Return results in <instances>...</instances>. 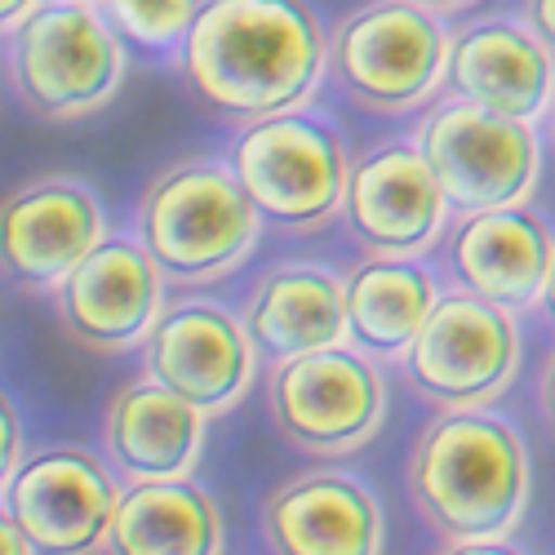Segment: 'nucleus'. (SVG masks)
Wrapping results in <instances>:
<instances>
[{
	"instance_id": "1",
	"label": "nucleus",
	"mask_w": 555,
	"mask_h": 555,
	"mask_svg": "<svg viewBox=\"0 0 555 555\" xmlns=\"http://www.w3.org/2000/svg\"><path fill=\"white\" fill-rule=\"evenodd\" d=\"M330 31L311 0H201L173 50L178 80L218 120H262L315 99Z\"/></svg>"
},
{
	"instance_id": "2",
	"label": "nucleus",
	"mask_w": 555,
	"mask_h": 555,
	"mask_svg": "<svg viewBox=\"0 0 555 555\" xmlns=\"http://www.w3.org/2000/svg\"><path fill=\"white\" fill-rule=\"evenodd\" d=\"M418 516L453 551L506 546L529 506V453L520 436L485 409H449L409 462Z\"/></svg>"
},
{
	"instance_id": "3",
	"label": "nucleus",
	"mask_w": 555,
	"mask_h": 555,
	"mask_svg": "<svg viewBox=\"0 0 555 555\" xmlns=\"http://www.w3.org/2000/svg\"><path fill=\"white\" fill-rule=\"evenodd\" d=\"M262 218L227 160L192 156L165 165L133 209V236L173 289L218 285L258 245Z\"/></svg>"
},
{
	"instance_id": "4",
	"label": "nucleus",
	"mask_w": 555,
	"mask_h": 555,
	"mask_svg": "<svg viewBox=\"0 0 555 555\" xmlns=\"http://www.w3.org/2000/svg\"><path fill=\"white\" fill-rule=\"evenodd\" d=\"M0 63L23 112L67 125L103 112L120 94L129 44L94 0H40L5 36Z\"/></svg>"
},
{
	"instance_id": "5",
	"label": "nucleus",
	"mask_w": 555,
	"mask_h": 555,
	"mask_svg": "<svg viewBox=\"0 0 555 555\" xmlns=\"http://www.w3.org/2000/svg\"><path fill=\"white\" fill-rule=\"evenodd\" d=\"M227 165L271 227L311 231L343 214L351 156L338 125L311 107L241 125L227 147Z\"/></svg>"
},
{
	"instance_id": "6",
	"label": "nucleus",
	"mask_w": 555,
	"mask_h": 555,
	"mask_svg": "<svg viewBox=\"0 0 555 555\" xmlns=\"http://www.w3.org/2000/svg\"><path fill=\"white\" fill-rule=\"evenodd\" d=\"M449 40L440 14L418 0H369L330 31L325 76L351 107L404 116L444 85Z\"/></svg>"
},
{
	"instance_id": "7",
	"label": "nucleus",
	"mask_w": 555,
	"mask_h": 555,
	"mask_svg": "<svg viewBox=\"0 0 555 555\" xmlns=\"http://www.w3.org/2000/svg\"><path fill=\"white\" fill-rule=\"evenodd\" d=\"M271 423L298 453L334 462L351 457L387 423V378L378 360L338 343L271 364Z\"/></svg>"
},
{
	"instance_id": "8",
	"label": "nucleus",
	"mask_w": 555,
	"mask_h": 555,
	"mask_svg": "<svg viewBox=\"0 0 555 555\" xmlns=\"http://www.w3.org/2000/svg\"><path fill=\"white\" fill-rule=\"evenodd\" d=\"M520 334L506 307L467 289L440 294L418 338L404 351V374L423 400L444 409H485L516 378Z\"/></svg>"
},
{
	"instance_id": "9",
	"label": "nucleus",
	"mask_w": 555,
	"mask_h": 555,
	"mask_svg": "<svg viewBox=\"0 0 555 555\" xmlns=\"http://www.w3.org/2000/svg\"><path fill=\"white\" fill-rule=\"evenodd\" d=\"M427 156L453 214L525 205L538 182V138L529 120L489 112L480 103H444L418 125Z\"/></svg>"
},
{
	"instance_id": "10",
	"label": "nucleus",
	"mask_w": 555,
	"mask_h": 555,
	"mask_svg": "<svg viewBox=\"0 0 555 555\" xmlns=\"http://www.w3.org/2000/svg\"><path fill=\"white\" fill-rule=\"evenodd\" d=\"M138 369L173 396L192 400L214 423L249 396L258 347L241 311L209 298H178L165 302L147 338L138 343Z\"/></svg>"
},
{
	"instance_id": "11",
	"label": "nucleus",
	"mask_w": 555,
	"mask_h": 555,
	"mask_svg": "<svg viewBox=\"0 0 555 555\" xmlns=\"http://www.w3.org/2000/svg\"><path fill=\"white\" fill-rule=\"evenodd\" d=\"M120 489L125 485L103 453L85 444H44L18 457L0 502L10 506L27 551L72 555L103 551Z\"/></svg>"
},
{
	"instance_id": "12",
	"label": "nucleus",
	"mask_w": 555,
	"mask_h": 555,
	"mask_svg": "<svg viewBox=\"0 0 555 555\" xmlns=\"http://www.w3.org/2000/svg\"><path fill=\"white\" fill-rule=\"evenodd\" d=\"M107 236L99 192L67 173H40L0 196V281L54 294L67 271Z\"/></svg>"
},
{
	"instance_id": "13",
	"label": "nucleus",
	"mask_w": 555,
	"mask_h": 555,
	"mask_svg": "<svg viewBox=\"0 0 555 555\" xmlns=\"http://www.w3.org/2000/svg\"><path fill=\"white\" fill-rule=\"evenodd\" d=\"M165 271L138 236H107L89 249L54 289L59 320L76 347L94 356L138 351L165 311Z\"/></svg>"
},
{
	"instance_id": "14",
	"label": "nucleus",
	"mask_w": 555,
	"mask_h": 555,
	"mask_svg": "<svg viewBox=\"0 0 555 555\" xmlns=\"http://www.w3.org/2000/svg\"><path fill=\"white\" fill-rule=\"evenodd\" d=\"M343 218L369 254H427L449 222V201L418 143H383L347 173Z\"/></svg>"
},
{
	"instance_id": "15",
	"label": "nucleus",
	"mask_w": 555,
	"mask_h": 555,
	"mask_svg": "<svg viewBox=\"0 0 555 555\" xmlns=\"http://www.w3.org/2000/svg\"><path fill=\"white\" fill-rule=\"evenodd\" d=\"M262 542L285 555H374L387 542L383 506L347 472H307L262 506Z\"/></svg>"
},
{
	"instance_id": "16",
	"label": "nucleus",
	"mask_w": 555,
	"mask_h": 555,
	"mask_svg": "<svg viewBox=\"0 0 555 555\" xmlns=\"http://www.w3.org/2000/svg\"><path fill=\"white\" fill-rule=\"evenodd\" d=\"M205 413L147 374L125 383L103 413V457L120 485L192 476L205 453Z\"/></svg>"
},
{
	"instance_id": "17",
	"label": "nucleus",
	"mask_w": 555,
	"mask_h": 555,
	"mask_svg": "<svg viewBox=\"0 0 555 555\" xmlns=\"http://www.w3.org/2000/svg\"><path fill=\"white\" fill-rule=\"evenodd\" d=\"M444 85L457 99L533 125L555 99V54L533 27L489 18L449 40Z\"/></svg>"
},
{
	"instance_id": "18",
	"label": "nucleus",
	"mask_w": 555,
	"mask_h": 555,
	"mask_svg": "<svg viewBox=\"0 0 555 555\" xmlns=\"http://www.w3.org/2000/svg\"><path fill=\"white\" fill-rule=\"evenodd\" d=\"M551 254V231L520 205L462 214L457 231L449 236V267L457 285L506 311H525L542 298Z\"/></svg>"
},
{
	"instance_id": "19",
	"label": "nucleus",
	"mask_w": 555,
	"mask_h": 555,
	"mask_svg": "<svg viewBox=\"0 0 555 555\" xmlns=\"http://www.w3.org/2000/svg\"><path fill=\"white\" fill-rule=\"evenodd\" d=\"M241 320L267 364L338 347L347 343V285L320 262L271 267L245 298Z\"/></svg>"
},
{
	"instance_id": "20",
	"label": "nucleus",
	"mask_w": 555,
	"mask_h": 555,
	"mask_svg": "<svg viewBox=\"0 0 555 555\" xmlns=\"http://www.w3.org/2000/svg\"><path fill=\"white\" fill-rule=\"evenodd\" d=\"M347 343L374 360H404L440 289L418 258L369 254L347 275Z\"/></svg>"
},
{
	"instance_id": "21",
	"label": "nucleus",
	"mask_w": 555,
	"mask_h": 555,
	"mask_svg": "<svg viewBox=\"0 0 555 555\" xmlns=\"http://www.w3.org/2000/svg\"><path fill=\"white\" fill-rule=\"evenodd\" d=\"M103 551L112 555H214L222 551L218 502L192 476L125 485Z\"/></svg>"
},
{
	"instance_id": "22",
	"label": "nucleus",
	"mask_w": 555,
	"mask_h": 555,
	"mask_svg": "<svg viewBox=\"0 0 555 555\" xmlns=\"http://www.w3.org/2000/svg\"><path fill=\"white\" fill-rule=\"evenodd\" d=\"M107 23L138 54H173L188 36L201 0H99Z\"/></svg>"
},
{
	"instance_id": "23",
	"label": "nucleus",
	"mask_w": 555,
	"mask_h": 555,
	"mask_svg": "<svg viewBox=\"0 0 555 555\" xmlns=\"http://www.w3.org/2000/svg\"><path fill=\"white\" fill-rule=\"evenodd\" d=\"M23 457V427H18V409L10 404V396L0 391V489H5L10 472Z\"/></svg>"
},
{
	"instance_id": "24",
	"label": "nucleus",
	"mask_w": 555,
	"mask_h": 555,
	"mask_svg": "<svg viewBox=\"0 0 555 555\" xmlns=\"http://www.w3.org/2000/svg\"><path fill=\"white\" fill-rule=\"evenodd\" d=\"M529 27L538 31V40L555 54V0H529Z\"/></svg>"
},
{
	"instance_id": "25",
	"label": "nucleus",
	"mask_w": 555,
	"mask_h": 555,
	"mask_svg": "<svg viewBox=\"0 0 555 555\" xmlns=\"http://www.w3.org/2000/svg\"><path fill=\"white\" fill-rule=\"evenodd\" d=\"M0 555H27V538L18 533L5 502H0Z\"/></svg>"
},
{
	"instance_id": "26",
	"label": "nucleus",
	"mask_w": 555,
	"mask_h": 555,
	"mask_svg": "<svg viewBox=\"0 0 555 555\" xmlns=\"http://www.w3.org/2000/svg\"><path fill=\"white\" fill-rule=\"evenodd\" d=\"M36 5H40V0H0V40H5Z\"/></svg>"
},
{
	"instance_id": "27",
	"label": "nucleus",
	"mask_w": 555,
	"mask_h": 555,
	"mask_svg": "<svg viewBox=\"0 0 555 555\" xmlns=\"http://www.w3.org/2000/svg\"><path fill=\"white\" fill-rule=\"evenodd\" d=\"M542 409H546V423L555 427V356H551L546 374H542Z\"/></svg>"
},
{
	"instance_id": "28",
	"label": "nucleus",
	"mask_w": 555,
	"mask_h": 555,
	"mask_svg": "<svg viewBox=\"0 0 555 555\" xmlns=\"http://www.w3.org/2000/svg\"><path fill=\"white\" fill-rule=\"evenodd\" d=\"M542 311L551 315V325H555V254H551V271H546V285H542Z\"/></svg>"
},
{
	"instance_id": "29",
	"label": "nucleus",
	"mask_w": 555,
	"mask_h": 555,
	"mask_svg": "<svg viewBox=\"0 0 555 555\" xmlns=\"http://www.w3.org/2000/svg\"><path fill=\"white\" fill-rule=\"evenodd\" d=\"M418 5H427V10H436V14H453V10L476 5V0H418Z\"/></svg>"
},
{
	"instance_id": "30",
	"label": "nucleus",
	"mask_w": 555,
	"mask_h": 555,
	"mask_svg": "<svg viewBox=\"0 0 555 555\" xmlns=\"http://www.w3.org/2000/svg\"><path fill=\"white\" fill-rule=\"evenodd\" d=\"M94 5H99V0H94Z\"/></svg>"
}]
</instances>
